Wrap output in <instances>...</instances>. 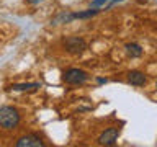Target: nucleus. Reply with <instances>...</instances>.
Segmentation results:
<instances>
[{"instance_id": "f257e3e1", "label": "nucleus", "mask_w": 157, "mask_h": 147, "mask_svg": "<svg viewBox=\"0 0 157 147\" xmlns=\"http://www.w3.org/2000/svg\"><path fill=\"white\" fill-rule=\"evenodd\" d=\"M21 116L17 108L13 106H0V127L5 131H13L17 129Z\"/></svg>"}, {"instance_id": "f03ea898", "label": "nucleus", "mask_w": 157, "mask_h": 147, "mask_svg": "<svg viewBox=\"0 0 157 147\" xmlns=\"http://www.w3.org/2000/svg\"><path fill=\"white\" fill-rule=\"evenodd\" d=\"M62 80L69 83V85H82L88 80V74L82 69H77V67H71L67 70H64L62 74Z\"/></svg>"}, {"instance_id": "7ed1b4c3", "label": "nucleus", "mask_w": 157, "mask_h": 147, "mask_svg": "<svg viewBox=\"0 0 157 147\" xmlns=\"http://www.w3.org/2000/svg\"><path fill=\"white\" fill-rule=\"evenodd\" d=\"M62 46L69 54H82L87 49V43L83 38L78 36H67L62 39Z\"/></svg>"}, {"instance_id": "20e7f679", "label": "nucleus", "mask_w": 157, "mask_h": 147, "mask_svg": "<svg viewBox=\"0 0 157 147\" xmlns=\"http://www.w3.org/2000/svg\"><path fill=\"white\" fill-rule=\"evenodd\" d=\"M118 137H120V129L118 127H108L98 136V144L100 145H115Z\"/></svg>"}, {"instance_id": "39448f33", "label": "nucleus", "mask_w": 157, "mask_h": 147, "mask_svg": "<svg viewBox=\"0 0 157 147\" xmlns=\"http://www.w3.org/2000/svg\"><path fill=\"white\" fill-rule=\"evenodd\" d=\"M17 147H43L44 142L41 141V137L36 134H25L21 137H18L15 142Z\"/></svg>"}, {"instance_id": "423d86ee", "label": "nucleus", "mask_w": 157, "mask_h": 147, "mask_svg": "<svg viewBox=\"0 0 157 147\" xmlns=\"http://www.w3.org/2000/svg\"><path fill=\"white\" fill-rule=\"evenodd\" d=\"M128 82H129L131 85H134V87H142L147 82V78L144 75V72H141V70H131L129 74H128Z\"/></svg>"}, {"instance_id": "0eeeda50", "label": "nucleus", "mask_w": 157, "mask_h": 147, "mask_svg": "<svg viewBox=\"0 0 157 147\" xmlns=\"http://www.w3.org/2000/svg\"><path fill=\"white\" fill-rule=\"evenodd\" d=\"M126 52H128L129 57L136 59V57L142 56V47L139 46V44H136V43H129V44H126Z\"/></svg>"}, {"instance_id": "6e6552de", "label": "nucleus", "mask_w": 157, "mask_h": 147, "mask_svg": "<svg viewBox=\"0 0 157 147\" xmlns=\"http://www.w3.org/2000/svg\"><path fill=\"white\" fill-rule=\"evenodd\" d=\"M41 85H39L38 82H29V83H15V85H12L13 90L17 92H25V90H36V88H39Z\"/></svg>"}, {"instance_id": "1a4fd4ad", "label": "nucleus", "mask_w": 157, "mask_h": 147, "mask_svg": "<svg viewBox=\"0 0 157 147\" xmlns=\"http://www.w3.org/2000/svg\"><path fill=\"white\" fill-rule=\"evenodd\" d=\"M98 13V10H87V12H78V13H74V20L75 18H92Z\"/></svg>"}, {"instance_id": "9d476101", "label": "nucleus", "mask_w": 157, "mask_h": 147, "mask_svg": "<svg viewBox=\"0 0 157 147\" xmlns=\"http://www.w3.org/2000/svg\"><path fill=\"white\" fill-rule=\"evenodd\" d=\"M106 2H111V0H93L92 7H101V5H105Z\"/></svg>"}, {"instance_id": "9b49d317", "label": "nucleus", "mask_w": 157, "mask_h": 147, "mask_svg": "<svg viewBox=\"0 0 157 147\" xmlns=\"http://www.w3.org/2000/svg\"><path fill=\"white\" fill-rule=\"evenodd\" d=\"M97 82H98V83H106V78H98Z\"/></svg>"}, {"instance_id": "f8f14e48", "label": "nucleus", "mask_w": 157, "mask_h": 147, "mask_svg": "<svg viewBox=\"0 0 157 147\" xmlns=\"http://www.w3.org/2000/svg\"><path fill=\"white\" fill-rule=\"evenodd\" d=\"M28 2H29V3H39L41 0H28Z\"/></svg>"}, {"instance_id": "ddd939ff", "label": "nucleus", "mask_w": 157, "mask_h": 147, "mask_svg": "<svg viewBox=\"0 0 157 147\" xmlns=\"http://www.w3.org/2000/svg\"><path fill=\"white\" fill-rule=\"evenodd\" d=\"M155 88H157V82H155Z\"/></svg>"}]
</instances>
